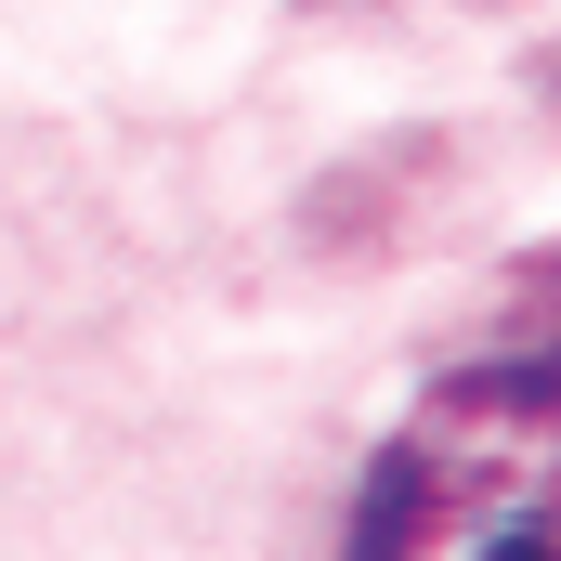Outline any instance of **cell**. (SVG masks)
Listing matches in <instances>:
<instances>
[{"instance_id":"obj_1","label":"cell","mask_w":561,"mask_h":561,"mask_svg":"<svg viewBox=\"0 0 561 561\" xmlns=\"http://www.w3.org/2000/svg\"><path fill=\"white\" fill-rule=\"evenodd\" d=\"M340 561H561V353L431 379L366 457Z\"/></svg>"}]
</instances>
